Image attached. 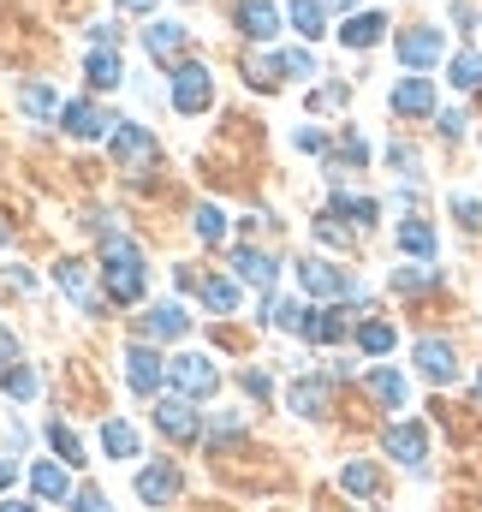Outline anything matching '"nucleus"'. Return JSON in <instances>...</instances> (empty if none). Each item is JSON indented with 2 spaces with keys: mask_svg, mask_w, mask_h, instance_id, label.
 <instances>
[{
  "mask_svg": "<svg viewBox=\"0 0 482 512\" xmlns=\"http://www.w3.org/2000/svg\"><path fill=\"white\" fill-rule=\"evenodd\" d=\"M441 137H465V114H459V108L441 114Z\"/></svg>",
  "mask_w": 482,
  "mask_h": 512,
  "instance_id": "50",
  "label": "nucleus"
},
{
  "mask_svg": "<svg viewBox=\"0 0 482 512\" xmlns=\"http://www.w3.org/2000/svg\"><path fill=\"white\" fill-rule=\"evenodd\" d=\"M161 155L155 131L149 126H131V120H114V161H125L131 173H149V161Z\"/></svg>",
  "mask_w": 482,
  "mask_h": 512,
  "instance_id": "5",
  "label": "nucleus"
},
{
  "mask_svg": "<svg viewBox=\"0 0 482 512\" xmlns=\"http://www.w3.org/2000/svg\"><path fill=\"white\" fill-rule=\"evenodd\" d=\"M48 447H54L66 465H84V447H78V435H72L66 423H48Z\"/></svg>",
  "mask_w": 482,
  "mask_h": 512,
  "instance_id": "36",
  "label": "nucleus"
},
{
  "mask_svg": "<svg viewBox=\"0 0 482 512\" xmlns=\"http://www.w3.org/2000/svg\"><path fill=\"white\" fill-rule=\"evenodd\" d=\"M197 292H203V304H209L215 316H233V310H239V286H233V280H203Z\"/></svg>",
  "mask_w": 482,
  "mask_h": 512,
  "instance_id": "29",
  "label": "nucleus"
},
{
  "mask_svg": "<svg viewBox=\"0 0 482 512\" xmlns=\"http://www.w3.org/2000/svg\"><path fill=\"white\" fill-rule=\"evenodd\" d=\"M30 489H36V495H42V501H66V471H60V465H48V459H42V465H36V471H30Z\"/></svg>",
  "mask_w": 482,
  "mask_h": 512,
  "instance_id": "30",
  "label": "nucleus"
},
{
  "mask_svg": "<svg viewBox=\"0 0 482 512\" xmlns=\"http://www.w3.org/2000/svg\"><path fill=\"white\" fill-rule=\"evenodd\" d=\"M6 364H18V340H12V334L0 328V370H6Z\"/></svg>",
  "mask_w": 482,
  "mask_h": 512,
  "instance_id": "51",
  "label": "nucleus"
},
{
  "mask_svg": "<svg viewBox=\"0 0 482 512\" xmlns=\"http://www.w3.org/2000/svg\"><path fill=\"white\" fill-rule=\"evenodd\" d=\"M143 48H149L155 60H179V48H185V24H173V18L149 24V30H143Z\"/></svg>",
  "mask_w": 482,
  "mask_h": 512,
  "instance_id": "21",
  "label": "nucleus"
},
{
  "mask_svg": "<svg viewBox=\"0 0 482 512\" xmlns=\"http://www.w3.org/2000/svg\"><path fill=\"white\" fill-rule=\"evenodd\" d=\"M298 280H304V292L310 298H363V286L346 274V268H328V262H304L298 268Z\"/></svg>",
  "mask_w": 482,
  "mask_h": 512,
  "instance_id": "6",
  "label": "nucleus"
},
{
  "mask_svg": "<svg viewBox=\"0 0 482 512\" xmlns=\"http://www.w3.org/2000/svg\"><path fill=\"white\" fill-rule=\"evenodd\" d=\"M244 72H250V84H262V90L286 78V66H280V54H250V60H244Z\"/></svg>",
  "mask_w": 482,
  "mask_h": 512,
  "instance_id": "32",
  "label": "nucleus"
},
{
  "mask_svg": "<svg viewBox=\"0 0 482 512\" xmlns=\"http://www.w3.org/2000/svg\"><path fill=\"white\" fill-rule=\"evenodd\" d=\"M191 328V316L179 310V304H155L149 316H143V340H179Z\"/></svg>",
  "mask_w": 482,
  "mask_h": 512,
  "instance_id": "18",
  "label": "nucleus"
},
{
  "mask_svg": "<svg viewBox=\"0 0 482 512\" xmlns=\"http://www.w3.org/2000/svg\"><path fill=\"white\" fill-rule=\"evenodd\" d=\"M393 114H399V120L435 114V84H429V78H399V84H393Z\"/></svg>",
  "mask_w": 482,
  "mask_h": 512,
  "instance_id": "12",
  "label": "nucleus"
},
{
  "mask_svg": "<svg viewBox=\"0 0 482 512\" xmlns=\"http://www.w3.org/2000/svg\"><path fill=\"white\" fill-rule=\"evenodd\" d=\"M102 447H108V459H137V429L120 423V417H108L102 423Z\"/></svg>",
  "mask_w": 482,
  "mask_h": 512,
  "instance_id": "27",
  "label": "nucleus"
},
{
  "mask_svg": "<svg viewBox=\"0 0 482 512\" xmlns=\"http://www.w3.org/2000/svg\"><path fill=\"white\" fill-rule=\"evenodd\" d=\"M340 221H358V227H369L375 215H381V203L375 197H352V191H334V203H328Z\"/></svg>",
  "mask_w": 482,
  "mask_h": 512,
  "instance_id": "25",
  "label": "nucleus"
},
{
  "mask_svg": "<svg viewBox=\"0 0 482 512\" xmlns=\"http://www.w3.org/2000/svg\"><path fill=\"white\" fill-rule=\"evenodd\" d=\"M435 280H441V268H429V262H423V268H399V274H393V292H423V286H435Z\"/></svg>",
  "mask_w": 482,
  "mask_h": 512,
  "instance_id": "39",
  "label": "nucleus"
},
{
  "mask_svg": "<svg viewBox=\"0 0 482 512\" xmlns=\"http://www.w3.org/2000/svg\"><path fill=\"white\" fill-rule=\"evenodd\" d=\"M477 393H482V376H477Z\"/></svg>",
  "mask_w": 482,
  "mask_h": 512,
  "instance_id": "57",
  "label": "nucleus"
},
{
  "mask_svg": "<svg viewBox=\"0 0 482 512\" xmlns=\"http://www.w3.org/2000/svg\"><path fill=\"white\" fill-rule=\"evenodd\" d=\"M155 429H161L167 441H197V435H203V423H197V411H191L185 393H173V399L155 405Z\"/></svg>",
  "mask_w": 482,
  "mask_h": 512,
  "instance_id": "8",
  "label": "nucleus"
},
{
  "mask_svg": "<svg viewBox=\"0 0 482 512\" xmlns=\"http://www.w3.org/2000/svg\"><path fill=\"white\" fill-rule=\"evenodd\" d=\"M6 483H12V465H6V459H0V489H6Z\"/></svg>",
  "mask_w": 482,
  "mask_h": 512,
  "instance_id": "54",
  "label": "nucleus"
},
{
  "mask_svg": "<svg viewBox=\"0 0 482 512\" xmlns=\"http://www.w3.org/2000/svg\"><path fill=\"white\" fill-rule=\"evenodd\" d=\"M161 376H167L161 352H155L149 340H137V346L125 352V382H131V393H161Z\"/></svg>",
  "mask_w": 482,
  "mask_h": 512,
  "instance_id": "7",
  "label": "nucleus"
},
{
  "mask_svg": "<svg viewBox=\"0 0 482 512\" xmlns=\"http://www.w3.org/2000/svg\"><path fill=\"white\" fill-rule=\"evenodd\" d=\"M102 280L114 304H137L143 298V251L125 233H102Z\"/></svg>",
  "mask_w": 482,
  "mask_h": 512,
  "instance_id": "1",
  "label": "nucleus"
},
{
  "mask_svg": "<svg viewBox=\"0 0 482 512\" xmlns=\"http://www.w3.org/2000/svg\"><path fill=\"white\" fill-rule=\"evenodd\" d=\"M280 66H286V78H316V60H310L304 48H286V54H280Z\"/></svg>",
  "mask_w": 482,
  "mask_h": 512,
  "instance_id": "42",
  "label": "nucleus"
},
{
  "mask_svg": "<svg viewBox=\"0 0 482 512\" xmlns=\"http://www.w3.org/2000/svg\"><path fill=\"white\" fill-rule=\"evenodd\" d=\"M358 346L369 352V358L393 352V328H387V322H363V328H358Z\"/></svg>",
  "mask_w": 482,
  "mask_h": 512,
  "instance_id": "37",
  "label": "nucleus"
},
{
  "mask_svg": "<svg viewBox=\"0 0 482 512\" xmlns=\"http://www.w3.org/2000/svg\"><path fill=\"white\" fill-rule=\"evenodd\" d=\"M453 215H459L465 227H477V221H482V203L471 197V191H453Z\"/></svg>",
  "mask_w": 482,
  "mask_h": 512,
  "instance_id": "44",
  "label": "nucleus"
},
{
  "mask_svg": "<svg viewBox=\"0 0 482 512\" xmlns=\"http://www.w3.org/2000/svg\"><path fill=\"white\" fill-rule=\"evenodd\" d=\"M72 512H114V507H108L102 489H78V495H72Z\"/></svg>",
  "mask_w": 482,
  "mask_h": 512,
  "instance_id": "45",
  "label": "nucleus"
},
{
  "mask_svg": "<svg viewBox=\"0 0 482 512\" xmlns=\"http://www.w3.org/2000/svg\"><path fill=\"white\" fill-rule=\"evenodd\" d=\"M167 382L179 387L185 399H209V393L221 387V370H215L203 352H185V358H173V364H167Z\"/></svg>",
  "mask_w": 482,
  "mask_h": 512,
  "instance_id": "4",
  "label": "nucleus"
},
{
  "mask_svg": "<svg viewBox=\"0 0 482 512\" xmlns=\"http://www.w3.org/2000/svg\"><path fill=\"white\" fill-rule=\"evenodd\" d=\"M304 316H310L304 304H292V298H280V304H274V298H268V322H274V328H286V334H304Z\"/></svg>",
  "mask_w": 482,
  "mask_h": 512,
  "instance_id": "34",
  "label": "nucleus"
},
{
  "mask_svg": "<svg viewBox=\"0 0 482 512\" xmlns=\"http://www.w3.org/2000/svg\"><path fill=\"white\" fill-rule=\"evenodd\" d=\"M0 393H12V399H36V370H0Z\"/></svg>",
  "mask_w": 482,
  "mask_h": 512,
  "instance_id": "40",
  "label": "nucleus"
},
{
  "mask_svg": "<svg viewBox=\"0 0 482 512\" xmlns=\"http://www.w3.org/2000/svg\"><path fill=\"white\" fill-rule=\"evenodd\" d=\"M137 495H143L149 507L173 501V495H179V471H173V465H149V471H137Z\"/></svg>",
  "mask_w": 482,
  "mask_h": 512,
  "instance_id": "19",
  "label": "nucleus"
},
{
  "mask_svg": "<svg viewBox=\"0 0 482 512\" xmlns=\"http://www.w3.org/2000/svg\"><path fill=\"white\" fill-rule=\"evenodd\" d=\"M292 143H298L304 155H328V137H322L316 126H298V137H292Z\"/></svg>",
  "mask_w": 482,
  "mask_h": 512,
  "instance_id": "46",
  "label": "nucleus"
},
{
  "mask_svg": "<svg viewBox=\"0 0 482 512\" xmlns=\"http://www.w3.org/2000/svg\"><path fill=\"white\" fill-rule=\"evenodd\" d=\"M239 30L250 42H268V36L280 30V12H274L268 0H239Z\"/></svg>",
  "mask_w": 482,
  "mask_h": 512,
  "instance_id": "17",
  "label": "nucleus"
},
{
  "mask_svg": "<svg viewBox=\"0 0 482 512\" xmlns=\"http://www.w3.org/2000/svg\"><path fill=\"white\" fill-rule=\"evenodd\" d=\"M239 429H244V417H239V411H221V417L209 423V435H215V441H227V435H239Z\"/></svg>",
  "mask_w": 482,
  "mask_h": 512,
  "instance_id": "47",
  "label": "nucleus"
},
{
  "mask_svg": "<svg viewBox=\"0 0 482 512\" xmlns=\"http://www.w3.org/2000/svg\"><path fill=\"white\" fill-rule=\"evenodd\" d=\"M0 245H6V221H0Z\"/></svg>",
  "mask_w": 482,
  "mask_h": 512,
  "instance_id": "56",
  "label": "nucleus"
},
{
  "mask_svg": "<svg viewBox=\"0 0 482 512\" xmlns=\"http://www.w3.org/2000/svg\"><path fill=\"white\" fill-rule=\"evenodd\" d=\"M316 239L334 245V251H346V245H352V227H340V215L328 209V215H316Z\"/></svg>",
  "mask_w": 482,
  "mask_h": 512,
  "instance_id": "38",
  "label": "nucleus"
},
{
  "mask_svg": "<svg viewBox=\"0 0 482 512\" xmlns=\"http://www.w3.org/2000/svg\"><path fill=\"white\" fill-rule=\"evenodd\" d=\"M233 268H239V280H250V286H274V256H262V251H250V245H239L233 251Z\"/></svg>",
  "mask_w": 482,
  "mask_h": 512,
  "instance_id": "22",
  "label": "nucleus"
},
{
  "mask_svg": "<svg viewBox=\"0 0 482 512\" xmlns=\"http://www.w3.org/2000/svg\"><path fill=\"white\" fill-rule=\"evenodd\" d=\"M340 489H346V495H358V501H375V495H381V471H375V465H363V459H352V465L340 471Z\"/></svg>",
  "mask_w": 482,
  "mask_h": 512,
  "instance_id": "24",
  "label": "nucleus"
},
{
  "mask_svg": "<svg viewBox=\"0 0 482 512\" xmlns=\"http://www.w3.org/2000/svg\"><path fill=\"white\" fill-rule=\"evenodd\" d=\"M387 161H393L405 179H417V173H423V161H417V149H411V143H393V149H387Z\"/></svg>",
  "mask_w": 482,
  "mask_h": 512,
  "instance_id": "43",
  "label": "nucleus"
},
{
  "mask_svg": "<svg viewBox=\"0 0 482 512\" xmlns=\"http://www.w3.org/2000/svg\"><path fill=\"white\" fill-rule=\"evenodd\" d=\"M84 72H90V84H96V90H120V84H125V60H120V48H90Z\"/></svg>",
  "mask_w": 482,
  "mask_h": 512,
  "instance_id": "16",
  "label": "nucleus"
},
{
  "mask_svg": "<svg viewBox=\"0 0 482 512\" xmlns=\"http://www.w3.org/2000/svg\"><path fill=\"white\" fill-rule=\"evenodd\" d=\"M369 393H375L387 411H405V393H411V387H405L399 370H387V364H381V370H369Z\"/></svg>",
  "mask_w": 482,
  "mask_h": 512,
  "instance_id": "23",
  "label": "nucleus"
},
{
  "mask_svg": "<svg viewBox=\"0 0 482 512\" xmlns=\"http://www.w3.org/2000/svg\"><path fill=\"white\" fill-rule=\"evenodd\" d=\"M417 370H423L435 387L459 382V352H453L447 340H417Z\"/></svg>",
  "mask_w": 482,
  "mask_h": 512,
  "instance_id": "11",
  "label": "nucleus"
},
{
  "mask_svg": "<svg viewBox=\"0 0 482 512\" xmlns=\"http://www.w3.org/2000/svg\"><path fill=\"white\" fill-rule=\"evenodd\" d=\"M447 78H453V90H482V54H459L447 66Z\"/></svg>",
  "mask_w": 482,
  "mask_h": 512,
  "instance_id": "35",
  "label": "nucleus"
},
{
  "mask_svg": "<svg viewBox=\"0 0 482 512\" xmlns=\"http://www.w3.org/2000/svg\"><path fill=\"white\" fill-rule=\"evenodd\" d=\"M90 36H96V48H120V24H90Z\"/></svg>",
  "mask_w": 482,
  "mask_h": 512,
  "instance_id": "49",
  "label": "nucleus"
},
{
  "mask_svg": "<svg viewBox=\"0 0 482 512\" xmlns=\"http://www.w3.org/2000/svg\"><path fill=\"white\" fill-rule=\"evenodd\" d=\"M381 36H387V18H381V12H352V18L340 24V42H346V48H375Z\"/></svg>",
  "mask_w": 482,
  "mask_h": 512,
  "instance_id": "20",
  "label": "nucleus"
},
{
  "mask_svg": "<svg viewBox=\"0 0 482 512\" xmlns=\"http://www.w3.org/2000/svg\"><path fill=\"white\" fill-rule=\"evenodd\" d=\"M322 6H328V12H352L358 0H322Z\"/></svg>",
  "mask_w": 482,
  "mask_h": 512,
  "instance_id": "53",
  "label": "nucleus"
},
{
  "mask_svg": "<svg viewBox=\"0 0 482 512\" xmlns=\"http://www.w3.org/2000/svg\"><path fill=\"white\" fill-rule=\"evenodd\" d=\"M352 334V310H310L304 316V340H316V346H340Z\"/></svg>",
  "mask_w": 482,
  "mask_h": 512,
  "instance_id": "13",
  "label": "nucleus"
},
{
  "mask_svg": "<svg viewBox=\"0 0 482 512\" xmlns=\"http://www.w3.org/2000/svg\"><path fill=\"white\" fill-rule=\"evenodd\" d=\"M54 286H60L84 316H102V310H108V304H102V292L90 286V262H78V256H60V262H54Z\"/></svg>",
  "mask_w": 482,
  "mask_h": 512,
  "instance_id": "3",
  "label": "nucleus"
},
{
  "mask_svg": "<svg viewBox=\"0 0 482 512\" xmlns=\"http://www.w3.org/2000/svg\"><path fill=\"white\" fill-rule=\"evenodd\" d=\"M346 161H352V167H363V161H369V143H363L358 131H346V137H340V161H328V173H340Z\"/></svg>",
  "mask_w": 482,
  "mask_h": 512,
  "instance_id": "41",
  "label": "nucleus"
},
{
  "mask_svg": "<svg viewBox=\"0 0 482 512\" xmlns=\"http://www.w3.org/2000/svg\"><path fill=\"white\" fill-rule=\"evenodd\" d=\"M0 512H36V507H18V501H6V507H0Z\"/></svg>",
  "mask_w": 482,
  "mask_h": 512,
  "instance_id": "55",
  "label": "nucleus"
},
{
  "mask_svg": "<svg viewBox=\"0 0 482 512\" xmlns=\"http://www.w3.org/2000/svg\"><path fill=\"white\" fill-rule=\"evenodd\" d=\"M381 447H387L399 465H411V471H423V459H429V435H423V423H393V429L381 435Z\"/></svg>",
  "mask_w": 482,
  "mask_h": 512,
  "instance_id": "10",
  "label": "nucleus"
},
{
  "mask_svg": "<svg viewBox=\"0 0 482 512\" xmlns=\"http://www.w3.org/2000/svg\"><path fill=\"white\" fill-rule=\"evenodd\" d=\"M60 126L72 131L78 143H96V137L114 126V120H108L102 108H90V102H66V108H60Z\"/></svg>",
  "mask_w": 482,
  "mask_h": 512,
  "instance_id": "15",
  "label": "nucleus"
},
{
  "mask_svg": "<svg viewBox=\"0 0 482 512\" xmlns=\"http://www.w3.org/2000/svg\"><path fill=\"white\" fill-rule=\"evenodd\" d=\"M286 399H292V411H298V417H328V411H334V387L322 382V376L292 382V393H286Z\"/></svg>",
  "mask_w": 482,
  "mask_h": 512,
  "instance_id": "14",
  "label": "nucleus"
},
{
  "mask_svg": "<svg viewBox=\"0 0 482 512\" xmlns=\"http://www.w3.org/2000/svg\"><path fill=\"white\" fill-rule=\"evenodd\" d=\"M239 382H244V393H250V399H268V393H274V382H268L262 370H244Z\"/></svg>",
  "mask_w": 482,
  "mask_h": 512,
  "instance_id": "48",
  "label": "nucleus"
},
{
  "mask_svg": "<svg viewBox=\"0 0 482 512\" xmlns=\"http://www.w3.org/2000/svg\"><path fill=\"white\" fill-rule=\"evenodd\" d=\"M393 48H399V60H405L411 72H429V66L441 60L447 36H441V30H399V42H393Z\"/></svg>",
  "mask_w": 482,
  "mask_h": 512,
  "instance_id": "9",
  "label": "nucleus"
},
{
  "mask_svg": "<svg viewBox=\"0 0 482 512\" xmlns=\"http://www.w3.org/2000/svg\"><path fill=\"white\" fill-rule=\"evenodd\" d=\"M18 108H24L30 120H48V114H60V108H54V90H48V84H24V90H18Z\"/></svg>",
  "mask_w": 482,
  "mask_h": 512,
  "instance_id": "31",
  "label": "nucleus"
},
{
  "mask_svg": "<svg viewBox=\"0 0 482 512\" xmlns=\"http://www.w3.org/2000/svg\"><path fill=\"white\" fill-rule=\"evenodd\" d=\"M197 239H203V245H221V239H227V215H221L215 203H197Z\"/></svg>",
  "mask_w": 482,
  "mask_h": 512,
  "instance_id": "33",
  "label": "nucleus"
},
{
  "mask_svg": "<svg viewBox=\"0 0 482 512\" xmlns=\"http://www.w3.org/2000/svg\"><path fill=\"white\" fill-rule=\"evenodd\" d=\"M114 6H125V12H149L155 0H114Z\"/></svg>",
  "mask_w": 482,
  "mask_h": 512,
  "instance_id": "52",
  "label": "nucleus"
},
{
  "mask_svg": "<svg viewBox=\"0 0 482 512\" xmlns=\"http://www.w3.org/2000/svg\"><path fill=\"white\" fill-rule=\"evenodd\" d=\"M399 251H405V256H423V262H429V256H435V227H423V221H405V227H399Z\"/></svg>",
  "mask_w": 482,
  "mask_h": 512,
  "instance_id": "28",
  "label": "nucleus"
},
{
  "mask_svg": "<svg viewBox=\"0 0 482 512\" xmlns=\"http://www.w3.org/2000/svg\"><path fill=\"white\" fill-rule=\"evenodd\" d=\"M209 102H215L209 66H203V60H179V66H173V108H179V114H209Z\"/></svg>",
  "mask_w": 482,
  "mask_h": 512,
  "instance_id": "2",
  "label": "nucleus"
},
{
  "mask_svg": "<svg viewBox=\"0 0 482 512\" xmlns=\"http://www.w3.org/2000/svg\"><path fill=\"white\" fill-rule=\"evenodd\" d=\"M292 30H298L304 42H316V36L328 30V6H322V0H298V6H292Z\"/></svg>",
  "mask_w": 482,
  "mask_h": 512,
  "instance_id": "26",
  "label": "nucleus"
}]
</instances>
